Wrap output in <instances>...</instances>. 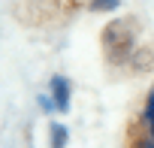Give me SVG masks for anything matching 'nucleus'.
<instances>
[{"instance_id":"8","label":"nucleus","mask_w":154,"mask_h":148,"mask_svg":"<svg viewBox=\"0 0 154 148\" xmlns=\"http://www.w3.org/2000/svg\"><path fill=\"white\" fill-rule=\"evenodd\" d=\"M142 124H145V133L154 139V118H148V121H142Z\"/></svg>"},{"instance_id":"2","label":"nucleus","mask_w":154,"mask_h":148,"mask_svg":"<svg viewBox=\"0 0 154 148\" xmlns=\"http://www.w3.org/2000/svg\"><path fill=\"white\" fill-rule=\"evenodd\" d=\"M51 103H54V109L57 112H69V82L63 79V76H54L51 79Z\"/></svg>"},{"instance_id":"6","label":"nucleus","mask_w":154,"mask_h":148,"mask_svg":"<svg viewBox=\"0 0 154 148\" xmlns=\"http://www.w3.org/2000/svg\"><path fill=\"white\" fill-rule=\"evenodd\" d=\"M148 118H154V91L148 94V103H145V115H142V121H148Z\"/></svg>"},{"instance_id":"7","label":"nucleus","mask_w":154,"mask_h":148,"mask_svg":"<svg viewBox=\"0 0 154 148\" xmlns=\"http://www.w3.org/2000/svg\"><path fill=\"white\" fill-rule=\"evenodd\" d=\"M39 106H42V112H51V109H54V103H51V97H48V94H42V97H39Z\"/></svg>"},{"instance_id":"3","label":"nucleus","mask_w":154,"mask_h":148,"mask_svg":"<svg viewBox=\"0 0 154 148\" xmlns=\"http://www.w3.org/2000/svg\"><path fill=\"white\" fill-rule=\"evenodd\" d=\"M66 139H69L66 127L57 124V121H51V148H66Z\"/></svg>"},{"instance_id":"5","label":"nucleus","mask_w":154,"mask_h":148,"mask_svg":"<svg viewBox=\"0 0 154 148\" xmlns=\"http://www.w3.org/2000/svg\"><path fill=\"white\" fill-rule=\"evenodd\" d=\"M130 148H154V139L145 133V136H133L130 139Z\"/></svg>"},{"instance_id":"4","label":"nucleus","mask_w":154,"mask_h":148,"mask_svg":"<svg viewBox=\"0 0 154 148\" xmlns=\"http://www.w3.org/2000/svg\"><path fill=\"white\" fill-rule=\"evenodd\" d=\"M121 6V0H91V9H97V12H112V9H118Z\"/></svg>"},{"instance_id":"1","label":"nucleus","mask_w":154,"mask_h":148,"mask_svg":"<svg viewBox=\"0 0 154 148\" xmlns=\"http://www.w3.org/2000/svg\"><path fill=\"white\" fill-rule=\"evenodd\" d=\"M103 48H106V54H109L112 63H124V60H130V54L136 51L133 21L121 18V21L106 24V30H103Z\"/></svg>"}]
</instances>
